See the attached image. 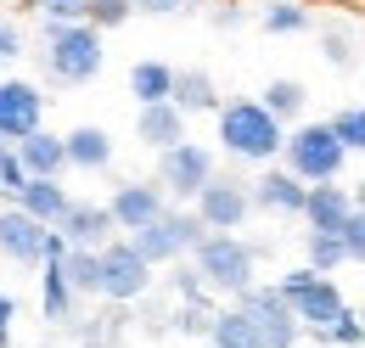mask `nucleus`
Here are the masks:
<instances>
[{
  "instance_id": "obj_5",
  "label": "nucleus",
  "mask_w": 365,
  "mask_h": 348,
  "mask_svg": "<svg viewBox=\"0 0 365 348\" xmlns=\"http://www.w3.org/2000/svg\"><path fill=\"white\" fill-rule=\"evenodd\" d=\"M197 275H202V287H214V292H230V298H242L247 287H253V270H259V253L242 242V236H202L197 242Z\"/></svg>"
},
{
  "instance_id": "obj_2",
  "label": "nucleus",
  "mask_w": 365,
  "mask_h": 348,
  "mask_svg": "<svg viewBox=\"0 0 365 348\" xmlns=\"http://www.w3.org/2000/svg\"><path fill=\"white\" fill-rule=\"evenodd\" d=\"M40 62L56 85L79 90L91 85L107 62V34H96L91 23H46V40H40Z\"/></svg>"
},
{
  "instance_id": "obj_15",
  "label": "nucleus",
  "mask_w": 365,
  "mask_h": 348,
  "mask_svg": "<svg viewBox=\"0 0 365 348\" xmlns=\"http://www.w3.org/2000/svg\"><path fill=\"white\" fill-rule=\"evenodd\" d=\"M360 203L349 197V185H309V197H304V225H309V236H337L343 230V219L354 214Z\"/></svg>"
},
{
  "instance_id": "obj_8",
  "label": "nucleus",
  "mask_w": 365,
  "mask_h": 348,
  "mask_svg": "<svg viewBox=\"0 0 365 348\" xmlns=\"http://www.w3.org/2000/svg\"><path fill=\"white\" fill-rule=\"evenodd\" d=\"M0 253L11 264H23V270H46L51 259H68V242L56 230H46V225H34L29 214L6 208L0 214Z\"/></svg>"
},
{
  "instance_id": "obj_28",
  "label": "nucleus",
  "mask_w": 365,
  "mask_h": 348,
  "mask_svg": "<svg viewBox=\"0 0 365 348\" xmlns=\"http://www.w3.org/2000/svg\"><path fill=\"white\" fill-rule=\"evenodd\" d=\"M326 124H331V135L343 140V152H349V158L365 152V107H337Z\"/></svg>"
},
{
  "instance_id": "obj_7",
  "label": "nucleus",
  "mask_w": 365,
  "mask_h": 348,
  "mask_svg": "<svg viewBox=\"0 0 365 348\" xmlns=\"http://www.w3.org/2000/svg\"><path fill=\"white\" fill-rule=\"evenodd\" d=\"M202 236H208V230H202V219H197V214H175V208H169L158 225H146V230L124 236V242L158 270V264H175V259H185V253H197Z\"/></svg>"
},
{
  "instance_id": "obj_11",
  "label": "nucleus",
  "mask_w": 365,
  "mask_h": 348,
  "mask_svg": "<svg viewBox=\"0 0 365 348\" xmlns=\"http://www.w3.org/2000/svg\"><path fill=\"white\" fill-rule=\"evenodd\" d=\"M34 130H46V90L34 79H0V140L23 146Z\"/></svg>"
},
{
  "instance_id": "obj_33",
  "label": "nucleus",
  "mask_w": 365,
  "mask_h": 348,
  "mask_svg": "<svg viewBox=\"0 0 365 348\" xmlns=\"http://www.w3.org/2000/svg\"><path fill=\"white\" fill-rule=\"evenodd\" d=\"M85 6L91 0H34V11L46 23H85Z\"/></svg>"
},
{
  "instance_id": "obj_16",
  "label": "nucleus",
  "mask_w": 365,
  "mask_h": 348,
  "mask_svg": "<svg viewBox=\"0 0 365 348\" xmlns=\"http://www.w3.org/2000/svg\"><path fill=\"white\" fill-rule=\"evenodd\" d=\"M11 208H17V214H29L34 225H46V230H56V225L68 219V208H73V197H68V185H62V180H29V185L11 197Z\"/></svg>"
},
{
  "instance_id": "obj_26",
  "label": "nucleus",
  "mask_w": 365,
  "mask_h": 348,
  "mask_svg": "<svg viewBox=\"0 0 365 348\" xmlns=\"http://www.w3.org/2000/svg\"><path fill=\"white\" fill-rule=\"evenodd\" d=\"M259 23H264V34H309V29H315L309 6H298V0H270V6L259 11Z\"/></svg>"
},
{
  "instance_id": "obj_18",
  "label": "nucleus",
  "mask_w": 365,
  "mask_h": 348,
  "mask_svg": "<svg viewBox=\"0 0 365 348\" xmlns=\"http://www.w3.org/2000/svg\"><path fill=\"white\" fill-rule=\"evenodd\" d=\"M304 197H309V185H304V180H292L287 169H264L259 180H253V208H264V214L304 219Z\"/></svg>"
},
{
  "instance_id": "obj_1",
  "label": "nucleus",
  "mask_w": 365,
  "mask_h": 348,
  "mask_svg": "<svg viewBox=\"0 0 365 348\" xmlns=\"http://www.w3.org/2000/svg\"><path fill=\"white\" fill-rule=\"evenodd\" d=\"M214 118H220V124H214V140H220V152L236 158V163H259V169H270L275 158H281V146H287V130L259 107V96L225 101Z\"/></svg>"
},
{
  "instance_id": "obj_14",
  "label": "nucleus",
  "mask_w": 365,
  "mask_h": 348,
  "mask_svg": "<svg viewBox=\"0 0 365 348\" xmlns=\"http://www.w3.org/2000/svg\"><path fill=\"white\" fill-rule=\"evenodd\" d=\"M56 236H62L68 247H79V253H101L107 242H118V225L107 214V203H79V197H73V208L56 225Z\"/></svg>"
},
{
  "instance_id": "obj_12",
  "label": "nucleus",
  "mask_w": 365,
  "mask_h": 348,
  "mask_svg": "<svg viewBox=\"0 0 365 348\" xmlns=\"http://www.w3.org/2000/svg\"><path fill=\"white\" fill-rule=\"evenodd\" d=\"M146 292H152V264L140 259L124 236L107 242V247H101V298L135 304V298H146Z\"/></svg>"
},
{
  "instance_id": "obj_38",
  "label": "nucleus",
  "mask_w": 365,
  "mask_h": 348,
  "mask_svg": "<svg viewBox=\"0 0 365 348\" xmlns=\"http://www.w3.org/2000/svg\"><path fill=\"white\" fill-rule=\"evenodd\" d=\"M11 320H17V298H11V292H0V348L11 343Z\"/></svg>"
},
{
  "instance_id": "obj_21",
  "label": "nucleus",
  "mask_w": 365,
  "mask_h": 348,
  "mask_svg": "<svg viewBox=\"0 0 365 348\" xmlns=\"http://www.w3.org/2000/svg\"><path fill=\"white\" fill-rule=\"evenodd\" d=\"M259 107L270 113L281 130H298V118L309 107V90H304V79H270V85L259 90Z\"/></svg>"
},
{
  "instance_id": "obj_22",
  "label": "nucleus",
  "mask_w": 365,
  "mask_h": 348,
  "mask_svg": "<svg viewBox=\"0 0 365 348\" xmlns=\"http://www.w3.org/2000/svg\"><path fill=\"white\" fill-rule=\"evenodd\" d=\"M130 96H135V107H163L175 96V68L158 56H140L130 68Z\"/></svg>"
},
{
  "instance_id": "obj_36",
  "label": "nucleus",
  "mask_w": 365,
  "mask_h": 348,
  "mask_svg": "<svg viewBox=\"0 0 365 348\" xmlns=\"http://www.w3.org/2000/svg\"><path fill=\"white\" fill-rule=\"evenodd\" d=\"M29 185V174H23V163H17V152L6 158V169H0V197H17Z\"/></svg>"
},
{
  "instance_id": "obj_40",
  "label": "nucleus",
  "mask_w": 365,
  "mask_h": 348,
  "mask_svg": "<svg viewBox=\"0 0 365 348\" xmlns=\"http://www.w3.org/2000/svg\"><path fill=\"white\" fill-rule=\"evenodd\" d=\"M185 6H220V0H185Z\"/></svg>"
},
{
  "instance_id": "obj_3",
  "label": "nucleus",
  "mask_w": 365,
  "mask_h": 348,
  "mask_svg": "<svg viewBox=\"0 0 365 348\" xmlns=\"http://www.w3.org/2000/svg\"><path fill=\"white\" fill-rule=\"evenodd\" d=\"M343 163H349V152H343V140L331 135L326 118H320V124H298V130H287L281 169L292 174V180H304V185H331V180H343Z\"/></svg>"
},
{
  "instance_id": "obj_32",
  "label": "nucleus",
  "mask_w": 365,
  "mask_h": 348,
  "mask_svg": "<svg viewBox=\"0 0 365 348\" xmlns=\"http://www.w3.org/2000/svg\"><path fill=\"white\" fill-rule=\"evenodd\" d=\"M320 337H326V343H337V348H360V343H365V320L354 314V309H349V314H343L337 326H326Z\"/></svg>"
},
{
  "instance_id": "obj_4",
  "label": "nucleus",
  "mask_w": 365,
  "mask_h": 348,
  "mask_svg": "<svg viewBox=\"0 0 365 348\" xmlns=\"http://www.w3.org/2000/svg\"><path fill=\"white\" fill-rule=\"evenodd\" d=\"M287 309H292V320L298 326H309V332H326V326H337L343 314H349V298H343V287L331 281V275H315L309 264L304 270H292V275H281V287H275Z\"/></svg>"
},
{
  "instance_id": "obj_31",
  "label": "nucleus",
  "mask_w": 365,
  "mask_h": 348,
  "mask_svg": "<svg viewBox=\"0 0 365 348\" xmlns=\"http://www.w3.org/2000/svg\"><path fill=\"white\" fill-rule=\"evenodd\" d=\"M337 242H343V259H349V264H365V208H354V214L343 219Z\"/></svg>"
},
{
  "instance_id": "obj_20",
  "label": "nucleus",
  "mask_w": 365,
  "mask_h": 348,
  "mask_svg": "<svg viewBox=\"0 0 365 348\" xmlns=\"http://www.w3.org/2000/svg\"><path fill=\"white\" fill-rule=\"evenodd\" d=\"M62 146H68V169L101 174L113 163V135L101 130V124H73V130L62 135Z\"/></svg>"
},
{
  "instance_id": "obj_34",
  "label": "nucleus",
  "mask_w": 365,
  "mask_h": 348,
  "mask_svg": "<svg viewBox=\"0 0 365 348\" xmlns=\"http://www.w3.org/2000/svg\"><path fill=\"white\" fill-rule=\"evenodd\" d=\"M320 45H326V62H337V68H349V62H354V34H349V29H326Z\"/></svg>"
},
{
  "instance_id": "obj_37",
  "label": "nucleus",
  "mask_w": 365,
  "mask_h": 348,
  "mask_svg": "<svg viewBox=\"0 0 365 348\" xmlns=\"http://www.w3.org/2000/svg\"><path fill=\"white\" fill-rule=\"evenodd\" d=\"M135 11H146V17H180L191 6H185V0H135Z\"/></svg>"
},
{
  "instance_id": "obj_35",
  "label": "nucleus",
  "mask_w": 365,
  "mask_h": 348,
  "mask_svg": "<svg viewBox=\"0 0 365 348\" xmlns=\"http://www.w3.org/2000/svg\"><path fill=\"white\" fill-rule=\"evenodd\" d=\"M17 56H23V29L11 17H0V68H11Z\"/></svg>"
},
{
  "instance_id": "obj_24",
  "label": "nucleus",
  "mask_w": 365,
  "mask_h": 348,
  "mask_svg": "<svg viewBox=\"0 0 365 348\" xmlns=\"http://www.w3.org/2000/svg\"><path fill=\"white\" fill-rule=\"evenodd\" d=\"M62 275H68L73 298H101V253H79V247H68Z\"/></svg>"
},
{
  "instance_id": "obj_39",
  "label": "nucleus",
  "mask_w": 365,
  "mask_h": 348,
  "mask_svg": "<svg viewBox=\"0 0 365 348\" xmlns=\"http://www.w3.org/2000/svg\"><path fill=\"white\" fill-rule=\"evenodd\" d=\"M6 158H11V146H6V140H0V169H6Z\"/></svg>"
},
{
  "instance_id": "obj_17",
  "label": "nucleus",
  "mask_w": 365,
  "mask_h": 348,
  "mask_svg": "<svg viewBox=\"0 0 365 348\" xmlns=\"http://www.w3.org/2000/svg\"><path fill=\"white\" fill-rule=\"evenodd\" d=\"M17 152V163L29 180H62L68 174V146H62V135L56 130H34L23 146H11Z\"/></svg>"
},
{
  "instance_id": "obj_27",
  "label": "nucleus",
  "mask_w": 365,
  "mask_h": 348,
  "mask_svg": "<svg viewBox=\"0 0 365 348\" xmlns=\"http://www.w3.org/2000/svg\"><path fill=\"white\" fill-rule=\"evenodd\" d=\"M208 348H259V337H253L242 309H220L214 326H208Z\"/></svg>"
},
{
  "instance_id": "obj_19",
  "label": "nucleus",
  "mask_w": 365,
  "mask_h": 348,
  "mask_svg": "<svg viewBox=\"0 0 365 348\" xmlns=\"http://www.w3.org/2000/svg\"><path fill=\"white\" fill-rule=\"evenodd\" d=\"M135 140H140V146H152V152H169V146L191 140V135H185V113L175 107V101H163V107H140Z\"/></svg>"
},
{
  "instance_id": "obj_30",
  "label": "nucleus",
  "mask_w": 365,
  "mask_h": 348,
  "mask_svg": "<svg viewBox=\"0 0 365 348\" xmlns=\"http://www.w3.org/2000/svg\"><path fill=\"white\" fill-rule=\"evenodd\" d=\"M304 259H309V270H315V275H331L337 264H349L337 236H309V230H304Z\"/></svg>"
},
{
  "instance_id": "obj_9",
  "label": "nucleus",
  "mask_w": 365,
  "mask_h": 348,
  "mask_svg": "<svg viewBox=\"0 0 365 348\" xmlns=\"http://www.w3.org/2000/svg\"><path fill=\"white\" fill-rule=\"evenodd\" d=\"M236 309L247 314V326H253L259 348H292V343H298V332H304L275 287H247V292L236 298Z\"/></svg>"
},
{
  "instance_id": "obj_25",
  "label": "nucleus",
  "mask_w": 365,
  "mask_h": 348,
  "mask_svg": "<svg viewBox=\"0 0 365 348\" xmlns=\"http://www.w3.org/2000/svg\"><path fill=\"white\" fill-rule=\"evenodd\" d=\"M40 309H46V320H68V309H73V287L62 275V259H51L40 270Z\"/></svg>"
},
{
  "instance_id": "obj_29",
  "label": "nucleus",
  "mask_w": 365,
  "mask_h": 348,
  "mask_svg": "<svg viewBox=\"0 0 365 348\" xmlns=\"http://www.w3.org/2000/svg\"><path fill=\"white\" fill-rule=\"evenodd\" d=\"M135 17V0H91L85 6V23H91L96 34H107V29H124Z\"/></svg>"
},
{
  "instance_id": "obj_10",
  "label": "nucleus",
  "mask_w": 365,
  "mask_h": 348,
  "mask_svg": "<svg viewBox=\"0 0 365 348\" xmlns=\"http://www.w3.org/2000/svg\"><path fill=\"white\" fill-rule=\"evenodd\" d=\"M191 214L202 219V230H208V236H236V230L247 225V214H253V191H247L242 180L214 174V180H208V191L191 203Z\"/></svg>"
},
{
  "instance_id": "obj_13",
  "label": "nucleus",
  "mask_w": 365,
  "mask_h": 348,
  "mask_svg": "<svg viewBox=\"0 0 365 348\" xmlns=\"http://www.w3.org/2000/svg\"><path fill=\"white\" fill-rule=\"evenodd\" d=\"M107 214H113V225L124 236H135V230H146V225H158V219L169 214V197H163L158 180H124V185H113Z\"/></svg>"
},
{
  "instance_id": "obj_6",
  "label": "nucleus",
  "mask_w": 365,
  "mask_h": 348,
  "mask_svg": "<svg viewBox=\"0 0 365 348\" xmlns=\"http://www.w3.org/2000/svg\"><path fill=\"white\" fill-rule=\"evenodd\" d=\"M214 174H220V169H214V152H208L202 140H180V146L158 152V185H163V197L197 203V197L208 191Z\"/></svg>"
},
{
  "instance_id": "obj_23",
  "label": "nucleus",
  "mask_w": 365,
  "mask_h": 348,
  "mask_svg": "<svg viewBox=\"0 0 365 348\" xmlns=\"http://www.w3.org/2000/svg\"><path fill=\"white\" fill-rule=\"evenodd\" d=\"M175 107H180L185 118L191 113H220L225 101H220V90H214V79L202 73V68H175V96H169Z\"/></svg>"
}]
</instances>
